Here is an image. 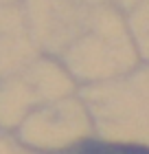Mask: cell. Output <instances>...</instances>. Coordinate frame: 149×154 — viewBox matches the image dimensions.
<instances>
[{
	"label": "cell",
	"mask_w": 149,
	"mask_h": 154,
	"mask_svg": "<svg viewBox=\"0 0 149 154\" xmlns=\"http://www.w3.org/2000/svg\"><path fill=\"white\" fill-rule=\"evenodd\" d=\"M77 154H149V148L127 143H105V141H86L79 145Z\"/></svg>",
	"instance_id": "obj_1"
}]
</instances>
